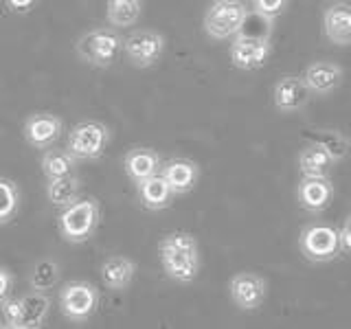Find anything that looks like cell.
Returning a JSON list of instances; mask_svg holds the SVG:
<instances>
[{
	"label": "cell",
	"instance_id": "obj_8",
	"mask_svg": "<svg viewBox=\"0 0 351 329\" xmlns=\"http://www.w3.org/2000/svg\"><path fill=\"white\" fill-rule=\"evenodd\" d=\"M123 53L132 66L136 69H149L156 64L165 53V36L158 31H134L123 40Z\"/></svg>",
	"mask_w": 351,
	"mask_h": 329
},
{
	"label": "cell",
	"instance_id": "obj_30",
	"mask_svg": "<svg viewBox=\"0 0 351 329\" xmlns=\"http://www.w3.org/2000/svg\"><path fill=\"white\" fill-rule=\"evenodd\" d=\"M290 0H252V9L268 18H279L285 9H288Z\"/></svg>",
	"mask_w": 351,
	"mask_h": 329
},
{
	"label": "cell",
	"instance_id": "obj_13",
	"mask_svg": "<svg viewBox=\"0 0 351 329\" xmlns=\"http://www.w3.org/2000/svg\"><path fill=\"white\" fill-rule=\"evenodd\" d=\"M343 77H345L343 66L336 62H327V60L312 62L310 66H305V71L301 73V80L307 86V90L316 97L332 95L336 88L343 84Z\"/></svg>",
	"mask_w": 351,
	"mask_h": 329
},
{
	"label": "cell",
	"instance_id": "obj_20",
	"mask_svg": "<svg viewBox=\"0 0 351 329\" xmlns=\"http://www.w3.org/2000/svg\"><path fill=\"white\" fill-rule=\"evenodd\" d=\"M22 321L20 329H38L42 327L44 318H47L51 310V301L47 294H42L38 290H33L31 294L22 296Z\"/></svg>",
	"mask_w": 351,
	"mask_h": 329
},
{
	"label": "cell",
	"instance_id": "obj_23",
	"mask_svg": "<svg viewBox=\"0 0 351 329\" xmlns=\"http://www.w3.org/2000/svg\"><path fill=\"white\" fill-rule=\"evenodd\" d=\"M75 167H77V158L69 149H47L42 156V171L47 175V180L71 175L75 173Z\"/></svg>",
	"mask_w": 351,
	"mask_h": 329
},
{
	"label": "cell",
	"instance_id": "obj_5",
	"mask_svg": "<svg viewBox=\"0 0 351 329\" xmlns=\"http://www.w3.org/2000/svg\"><path fill=\"white\" fill-rule=\"evenodd\" d=\"M110 143V130L99 121H82L69 134V149L77 160H95L104 156Z\"/></svg>",
	"mask_w": 351,
	"mask_h": 329
},
{
	"label": "cell",
	"instance_id": "obj_31",
	"mask_svg": "<svg viewBox=\"0 0 351 329\" xmlns=\"http://www.w3.org/2000/svg\"><path fill=\"white\" fill-rule=\"evenodd\" d=\"M338 235H340V250L351 257V213L345 217L343 226L338 228Z\"/></svg>",
	"mask_w": 351,
	"mask_h": 329
},
{
	"label": "cell",
	"instance_id": "obj_25",
	"mask_svg": "<svg viewBox=\"0 0 351 329\" xmlns=\"http://www.w3.org/2000/svg\"><path fill=\"white\" fill-rule=\"evenodd\" d=\"M312 143H316V145H321L327 154L329 158H332L334 162H340L349 151V141L340 134L338 130H321V132H314V134L310 136Z\"/></svg>",
	"mask_w": 351,
	"mask_h": 329
},
{
	"label": "cell",
	"instance_id": "obj_29",
	"mask_svg": "<svg viewBox=\"0 0 351 329\" xmlns=\"http://www.w3.org/2000/svg\"><path fill=\"white\" fill-rule=\"evenodd\" d=\"M0 307H3V316H5V325L20 329V321H22V301L20 299H7L0 301Z\"/></svg>",
	"mask_w": 351,
	"mask_h": 329
},
{
	"label": "cell",
	"instance_id": "obj_9",
	"mask_svg": "<svg viewBox=\"0 0 351 329\" xmlns=\"http://www.w3.org/2000/svg\"><path fill=\"white\" fill-rule=\"evenodd\" d=\"M272 53V42L266 38H252V36H237L230 42V64L239 71H257L268 62Z\"/></svg>",
	"mask_w": 351,
	"mask_h": 329
},
{
	"label": "cell",
	"instance_id": "obj_3",
	"mask_svg": "<svg viewBox=\"0 0 351 329\" xmlns=\"http://www.w3.org/2000/svg\"><path fill=\"white\" fill-rule=\"evenodd\" d=\"M299 250L301 255L312 263H327L334 261L340 252V235L338 228L327 222H312L301 228L299 235Z\"/></svg>",
	"mask_w": 351,
	"mask_h": 329
},
{
	"label": "cell",
	"instance_id": "obj_2",
	"mask_svg": "<svg viewBox=\"0 0 351 329\" xmlns=\"http://www.w3.org/2000/svg\"><path fill=\"white\" fill-rule=\"evenodd\" d=\"M99 204L95 197L86 200H73L71 204L62 206V213L58 217V226L62 237L69 244H84L88 241L99 226Z\"/></svg>",
	"mask_w": 351,
	"mask_h": 329
},
{
	"label": "cell",
	"instance_id": "obj_1",
	"mask_svg": "<svg viewBox=\"0 0 351 329\" xmlns=\"http://www.w3.org/2000/svg\"><path fill=\"white\" fill-rule=\"evenodd\" d=\"M162 270L178 283H191L200 272V248L197 239L184 230H173L158 241Z\"/></svg>",
	"mask_w": 351,
	"mask_h": 329
},
{
	"label": "cell",
	"instance_id": "obj_4",
	"mask_svg": "<svg viewBox=\"0 0 351 329\" xmlns=\"http://www.w3.org/2000/svg\"><path fill=\"white\" fill-rule=\"evenodd\" d=\"M121 49H123V38L114 29H106V27L88 31L77 40V55L86 64L97 66V69L112 66Z\"/></svg>",
	"mask_w": 351,
	"mask_h": 329
},
{
	"label": "cell",
	"instance_id": "obj_34",
	"mask_svg": "<svg viewBox=\"0 0 351 329\" xmlns=\"http://www.w3.org/2000/svg\"><path fill=\"white\" fill-rule=\"evenodd\" d=\"M213 3H235V0H213Z\"/></svg>",
	"mask_w": 351,
	"mask_h": 329
},
{
	"label": "cell",
	"instance_id": "obj_11",
	"mask_svg": "<svg viewBox=\"0 0 351 329\" xmlns=\"http://www.w3.org/2000/svg\"><path fill=\"white\" fill-rule=\"evenodd\" d=\"M296 200L307 213H323L334 200V184L329 175H303L296 184Z\"/></svg>",
	"mask_w": 351,
	"mask_h": 329
},
{
	"label": "cell",
	"instance_id": "obj_28",
	"mask_svg": "<svg viewBox=\"0 0 351 329\" xmlns=\"http://www.w3.org/2000/svg\"><path fill=\"white\" fill-rule=\"evenodd\" d=\"M272 18H268V16H263V14H259V11H248L246 14V18H244V25H241V29H239V33L241 36H252V38H266V40H270L272 38Z\"/></svg>",
	"mask_w": 351,
	"mask_h": 329
},
{
	"label": "cell",
	"instance_id": "obj_16",
	"mask_svg": "<svg viewBox=\"0 0 351 329\" xmlns=\"http://www.w3.org/2000/svg\"><path fill=\"white\" fill-rule=\"evenodd\" d=\"M323 33L336 47H351V5L336 3L325 9Z\"/></svg>",
	"mask_w": 351,
	"mask_h": 329
},
{
	"label": "cell",
	"instance_id": "obj_18",
	"mask_svg": "<svg viewBox=\"0 0 351 329\" xmlns=\"http://www.w3.org/2000/svg\"><path fill=\"white\" fill-rule=\"evenodd\" d=\"M123 167H125V173L130 175V180L141 182L149 178V175L158 173L162 167V160L158 156V151H154L149 147H134L125 154Z\"/></svg>",
	"mask_w": 351,
	"mask_h": 329
},
{
	"label": "cell",
	"instance_id": "obj_14",
	"mask_svg": "<svg viewBox=\"0 0 351 329\" xmlns=\"http://www.w3.org/2000/svg\"><path fill=\"white\" fill-rule=\"evenodd\" d=\"M62 127H64V123L58 114L36 112V114L27 117L22 134H25V141L31 147L47 149L53 145V143H58V138L62 134Z\"/></svg>",
	"mask_w": 351,
	"mask_h": 329
},
{
	"label": "cell",
	"instance_id": "obj_22",
	"mask_svg": "<svg viewBox=\"0 0 351 329\" xmlns=\"http://www.w3.org/2000/svg\"><path fill=\"white\" fill-rule=\"evenodd\" d=\"M332 164L334 160L329 158V154L312 141L299 151V169L303 175H327Z\"/></svg>",
	"mask_w": 351,
	"mask_h": 329
},
{
	"label": "cell",
	"instance_id": "obj_10",
	"mask_svg": "<svg viewBox=\"0 0 351 329\" xmlns=\"http://www.w3.org/2000/svg\"><path fill=\"white\" fill-rule=\"evenodd\" d=\"M268 283L261 274L255 272H239L228 281V296L235 307L241 312L259 310L263 299H266Z\"/></svg>",
	"mask_w": 351,
	"mask_h": 329
},
{
	"label": "cell",
	"instance_id": "obj_19",
	"mask_svg": "<svg viewBox=\"0 0 351 329\" xmlns=\"http://www.w3.org/2000/svg\"><path fill=\"white\" fill-rule=\"evenodd\" d=\"M134 274H136V263L128 257L112 255L101 263V281L108 290L114 292L125 290L132 283V279H134Z\"/></svg>",
	"mask_w": 351,
	"mask_h": 329
},
{
	"label": "cell",
	"instance_id": "obj_21",
	"mask_svg": "<svg viewBox=\"0 0 351 329\" xmlns=\"http://www.w3.org/2000/svg\"><path fill=\"white\" fill-rule=\"evenodd\" d=\"M143 11V0H106V20L114 29L136 25Z\"/></svg>",
	"mask_w": 351,
	"mask_h": 329
},
{
	"label": "cell",
	"instance_id": "obj_6",
	"mask_svg": "<svg viewBox=\"0 0 351 329\" xmlns=\"http://www.w3.org/2000/svg\"><path fill=\"white\" fill-rule=\"evenodd\" d=\"M246 14L248 7L241 5L239 0H235V3H213V7H208L202 20L204 33L211 40L235 38L241 25H244Z\"/></svg>",
	"mask_w": 351,
	"mask_h": 329
},
{
	"label": "cell",
	"instance_id": "obj_12",
	"mask_svg": "<svg viewBox=\"0 0 351 329\" xmlns=\"http://www.w3.org/2000/svg\"><path fill=\"white\" fill-rule=\"evenodd\" d=\"M310 95L301 75H281L272 86V103L281 114H294L303 110L310 101Z\"/></svg>",
	"mask_w": 351,
	"mask_h": 329
},
{
	"label": "cell",
	"instance_id": "obj_15",
	"mask_svg": "<svg viewBox=\"0 0 351 329\" xmlns=\"http://www.w3.org/2000/svg\"><path fill=\"white\" fill-rule=\"evenodd\" d=\"M160 173H162V178L167 180V184L171 186L173 195L189 193L197 184V180H200V167H197V162H193L189 158L165 160L160 167Z\"/></svg>",
	"mask_w": 351,
	"mask_h": 329
},
{
	"label": "cell",
	"instance_id": "obj_27",
	"mask_svg": "<svg viewBox=\"0 0 351 329\" xmlns=\"http://www.w3.org/2000/svg\"><path fill=\"white\" fill-rule=\"evenodd\" d=\"M20 206V191L14 180L0 175V226L9 224L16 217Z\"/></svg>",
	"mask_w": 351,
	"mask_h": 329
},
{
	"label": "cell",
	"instance_id": "obj_33",
	"mask_svg": "<svg viewBox=\"0 0 351 329\" xmlns=\"http://www.w3.org/2000/svg\"><path fill=\"white\" fill-rule=\"evenodd\" d=\"M11 283H14V277L7 268L0 266V301H5L9 292H11Z\"/></svg>",
	"mask_w": 351,
	"mask_h": 329
},
{
	"label": "cell",
	"instance_id": "obj_7",
	"mask_svg": "<svg viewBox=\"0 0 351 329\" xmlns=\"http://www.w3.org/2000/svg\"><path fill=\"white\" fill-rule=\"evenodd\" d=\"M99 305V292L88 281H71L60 292V307L64 316L73 323L88 321Z\"/></svg>",
	"mask_w": 351,
	"mask_h": 329
},
{
	"label": "cell",
	"instance_id": "obj_17",
	"mask_svg": "<svg viewBox=\"0 0 351 329\" xmlns=\"http://www.w3.org/2000/svg\"><path fill=\"white\" fill-rule=\"evenodd\" d=\"M136 191L141 204L149 208V211H162V208H167L173 202V191L167 184V180L162 178L160 171L136 182Z\"/></svg>",
	"mask_w": 351,
	"mask_h": 329
},
{
	"label": "cell",
	"instance_id": "obj_26",
	"mask_svg": "<svg viewBox=\"0 0 351 329\" xmlns=\"http://www.w3.org/2000/svg\"><path fill=\"white\" fill-rule=\"evenodd\" d=\"M58 281H60V266L53 259H40L36 266H33L31 277H29L31 288L38 292L53 290L55 285H58Z\"/></svg>",
	"mask_w": 351,
	"mask_h": 329
},
{
	"label": "cell",
	"instance_id": "obj_32",
	"mask_svg": "<svg viewBox=\"0 0 351 329\" xmlns=\"http://www.w3.org/2000/svg\"><path fill=\"white\" fill-rule=\"evenodd\" d=\"M5 3L14 14H27L38 5V0H5Z\"/></svg>",
	"mask_w": 351,
	"mask_h": 329
},
{
	"label": "cell",
	"instance_id": "obj_24",
	"mask_svg": "<svg viewBox=\"0 0 351 329\" xmlns=\"http://www.w3.org/2000/svg\"><path fill=\"white\" fill-rule=\"evenodd\" d=\"M80 193V180L75 178V173L62 175V178H51L47 184V197L53 206H66L73 200H77Z\"/></svg>",
	"mask_w": 351,
	"mask_h": 329
}]
</instances>
